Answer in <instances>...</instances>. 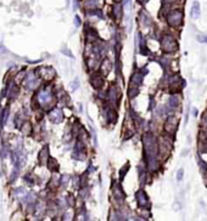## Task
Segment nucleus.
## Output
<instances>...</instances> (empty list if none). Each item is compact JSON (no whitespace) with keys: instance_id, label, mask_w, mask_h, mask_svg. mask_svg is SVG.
<instances>
[{"instance_id":"nucleus-31","label":"nucleus","mask_w":207,"mask_h":221,"mask_svg":"<svg viewBox=\"0 0 207 221\" xmlns=\"http://www.w3.org/2000/svg\"><path fill=\"white\" fill-rule=\"evenodd\" d=\"M75 24H76V27H79V26H80V18H79L78 16L75 17Z\"/></svg>"},{"instance_id":"nucleus-13","label":"nucleus","mask_w":207,"mask_h":221,"mask_svg":"<svg viewBox=\"0 0 207 221\" xmlns=\"http://www.w3.org/2000/svg\"><path fill=\"white\" fill-rule=\"evenodd\" d=\"M49 118H50L51 122L60 123V122H62V119H64V113H62V110H61L54 108V110L49 113Z\"/></svg>"},{"instance_id":"nucleus-26","label":"nucleus","mask_w":207,"mask_h":221,"mask_svg":"<svg viewBox=\"0 0 207 221\" xmlns=\"http://www.w3.org/2000/svg\"><path fill=\"white\" fill-rule=\"evenodd\" d=\"M48 165H49V169H50V170H57V163L55 162V159H53V158H49Z\"/></svg>"},{"instance_id":"nucleus-28","label":"nucleus","mask_w":207,"mask_h":221,"mask_svg":"<svg viewBox=\"0 0 207 221\" xmlns=\"http://www.w3.org/2000/svg\"><path fill=\"white\" fill-rule=\"evenodd\" d=\"M201 124H202V128H204V131H207V112L202 115V120H201Z\"/></svg>"},{"instance_id":"nucleus-3","label":"nucleus","mask_w":207,"mask_h":221,"mask_svg":"<svg viewBox=\"0 0 207 221\" xmlns=\"http://www.w3.org/2000/svg\"><path fill=\"white\" fill-rule=\"evenodd\" d=\"M172 148H173V142H172L171 137L166 136V135L160 136V139H158V153H160V157H162V158L168 157V155L172 151Z\"/></svg>"},{"instance_id":"nucleus-22","label":"nucleus","mask_w":207,"mask_h":221,"mask_svg":"<svg viewBox=\"0 0 207 221\" xmlns=\"http://www.w3.org/2000/svg\"><path fill=\"white\" fill-rule=\"evenodd\" d=\"M140 22H142L144 26H149L153 21H151V17H150L146 12H140Z\"/></svg>"},{"instance_id":"nucleus-37","label":"nucleus","mask_w":207,"mask_h":221,"mask_svg":"<svg viewBox=\"0 0 207 221\" xmlns=\"http://www.w3.org/2000/svg\"><path fill=\"white\" fill-rule=\"evenodd\" d=\"M4 51H5L4 46H0V54H4Z\"/></svg>"},{"instance_id":"nucleus-1","label":"nucleus","mask_w":207,"mask_h":221,"mask_svg":"<svg viewBox=\"0 0 207 221\" xmlns=\"http://www.w3.org/2000/svg\"><path fill=\"white\" fill-rule=\"evenodd\" d=\"M142 145H144V153L146 158V166L147 170L155 173L160 168V162L157 155L158 153V140L153 136V134L146 133L142 136Z\"/></svg>"},{"instance_id":"nucleus-35","label":"nucleus","mask_w":207,"mask_h":221,"mask_svg":"<svg viewBox=\"0 0 207 221\" xmlns=\"http://www.w3.org/2000/svg\"><path fill=\"white\" fill-rule=\"evenodd\" d=\"M77 85H78V79H76V83H73V84H72V88L76 89V88H77Z\"/></svg>"},{"instance_id":"nucleus-9","label":"nucleus","mask_w":207,"mask_h":221,"mask_svg":"<svg viewBox=\"0 0 207 221\" xmlns=\"http://www.w3.org/2000/svg\"><path fill=\"white\" fill-rule=\"evenodd\" d=\"M38 72H39L40 78L44 79V80H46V81H51L55 78V76H56L55 71L53 68H50V67H42V68H39Z\"/></svg>"},{"instance_id":"nucleus-4","label":"nucleus","mask_w":207,"mask_h":221,"mask_svg":"<svg viewBox=\"0 0 207 221\" xmlns=\"http://www.w3.org/2000/svg\"><path fill=\"white\" fill-rule=\"evenodd\" d=\"M161 47L164 52L168 54H173L178 50V42L175 40V38L171 34H166L161 39Z\"/></svg>"},{"instance_id":"nucleus-11","label":"nucleus","mask_w":207,"mask_h":221,"mask_svg":"<svg viewBox=\"0 0 207 221\" xmlns=\"http://www.w3.org/2000/svg\"><path fill=\"white\" fill-rule=\"evenodd\" d=\"M146 74V69H142V71H137L133 73V76L131 78V85H134V86H139L142 84V79H144V76Z\"/></svg>"},{"instance_id":"nucleus-7","label":"nucleus","mask_w":207,"mask_h":221,"mask_svg":"<svg viewBox=\"0 0 207 221\" xmlns=\"http://www.w3.org/2000/svg\"><path fill=\"white\" fill-rule=\"evenodd\" d=\"M177 128H178V119L174 115L168 117L166 120V124H164V131L167 133V135H174V133L177 131Z\"/></svg>"},{"instance_id":"nucleus-19","label":"nucleus","mask_w":207,"mask_h":221,"mask_svg":"<svg viewBox=\"0 0 207 221\" xmlns=\"http://www.w3.org/2000/svg\"><path fill=\"white\" fill-rule=\"evenodd\" d=\"M99 38V34L98 32L94 29V28H89V32H87V39L89 43H93L95 42L96 39Z\"/></svg>"},{"instance_id":"nucleus-14","label":"nucleus","mask_w":207,"mask_h":221,"mask_svg":"<svg viewBox=\"0 0 207 221\" xmlns=\"http://www.w3.org/2000/svg\"><path fill=\"white\" fill-rule=\"evenodd\" d=\"M111 69H112V62L110 60H107V58H105L100 63V73L102 76H107L110 72H111Z\"/></svg>"},{"instance_id":"nucleus-16","label":"nucleus","mask_w":207,"mask_h":221,"mask_svg":"<svg viewBox=\"0 0 207 221\" xmlns=\"http://www.w3.org/2000/svg\"><path fill=\"white\" fill-rule=\"evenodd\" d=\"M180 95H178V94H173V95H171V97H169V102H168V106L171 107V108H173V110H177V107H179V105H180Z\"/></svg>"},{"instance_id":"nucleus-25","label":"nucleus","mask_w":207,"mask_h":221,"mask_svg":"<svg viewBox=\"0 0 207 221\" xmlns=\"http://www.w3.org/2000/svg\"><path fill=\"white\" fill-rule=\"evenodd\" d=\"M31 130H32V125H31V123L29 122H26L24 124H23V126H22V131H23V134H28L31 133Z\"/></svg>"},{"instance_id":"nucleus-33","label":"nucleus","mask_w":207,"mask_h":221,"mask_svg":"<svg viewBox=\"0 0 207 221\" xmlns=\"http://www.w3.org/2000/svg\"><path fill=\"white\" fill-rule=\"evenodd\" d=\"M124 5L127 7H131V0H124Z\"/></svg>"},{"instance_id":"nucleus-2","label":"nucleus","mask_w":207,"mask_h":221,"mask_svg":"<svg viewBox=\"0 0 207 221\" xmlns=\"http://www.w3.org/2000/svg\"><path fill=\"white\" fill-rule=\"evenodd\" d=\"M183 20H184V12L182 9H173L166 16V21L168 26L173 28H179L183 24Z\"/></svg>"},{"instance_id":"nucleus-6","label":"nucleus","mask_w":207,"mask_h":221,"mask_svg":"<svg viewBox=\"0 0 207 221\" xmlns=\"http://www.w3.org/2000/svg\"><path fill=\"white\" fill-rule=\"evenodd\" d=\"M135 198H137V204L140 209H147L149 207V196L146 194V192L144 189H138L135 193Z\"/></svg>"},{"instance_id":"nucleus-8","label":"nucleus","mask_w":207,"mask_h":221,"mask_svg":"<svg viewBox=\"0 0 207 221\" xmlns=\"http://www.w3.org/2000/svg\"><path fill=\"white\" fill-rule=\"evenodd\" d=\"M51 101H53V92L49 89H43V90L39 91V94H38V102L42 106H45V105L50 103Z\"/></svg>"},{"instance_id":"nucleus-24","label":"nucleus","mask_w":207,"mask_h":221,"mask_svg":"<svg viewBox=\"0 0 207 221\" xmlns=\"http://www.w3.org/2000/svg\"><path fill=\"white\" fill-rule=\"evenodd\" d=\"M26 77H27V73L24 72V71H21L20 73H18V76L15 78V83H21V81H24V79H26Z\"/></svg>"},{"instance_id":"nucleus-10","label":"nucleus","mask_w":207,"mask_h":221,"mask_svg":"<svg viewBox=\"0 0 207 221\" xmlns=\"http://www.w3.org/2000/svg\"><path fill=\"white\" fill-rule=\"evenodd\" d=\"M90 84L91 86L95 89V90H100V89L104 86L105 81H104V78L100 73H94L91 77H90Z\"/></svg>"},{"instance_id":"nucleus-12","label":"nucleus","mask_w":207,"mask_h":221,"mask_svg":"<svg viewBox=\"0 0 207 221\" xmlns=\"http://www.w3.org/2000/svg\"><path fill=\"white\" fill-rule=\"evenodd\" d=\"M112 193H113V198L116 199V200H118V202H123L124 198H126L124 191L122 189L121 185H118V184L112 187Z\"/></svg>"},{"instance_id":"nucleus-17","label":"nucleus","mask_w":207,"mask_h":221,"mask_svg":"<svg viewBox=\"0 0 207 221\" xmlns=\"http://www.w3.org/2000/svg\"><path fill=\"white\" fill-rule=\"evenodd\" d=\"M112 15L116 20H121L122 18V15H123V9H122V5L120 2H116L113 6H112Z\"/></svg>"},{"instance_id":"nucleus-18","label":"nucleus","mask_w":207,"mask_h":221,"mask_svg":"<svg viewBox=\"0 0 207 221\" xmlns=\"http://www.w3.org/2000/svg\"><path fill=\"white\" fill-rule=\"evenodd\" d=\"M104 112H105V114H106V118L109 119V122L116 123V120H117V114H116V112H115V110H113V108H111L110 106H109V107H105Z\"/></svg>"},{"instance_id":"nucleus-23","label":"nucleus","mask_w":207,"mask_h":221,"mask_svg":"<svg viewBox=\"0 0 207 221\" xmlns=\"http://www.w3.org/2000/svg\"><path fill=\"white\" fill-rule=\"evenodd\" d=\"M138 94H139V86L131 85V88L128 90V96H129V99H134L135 96H138Z\"/></svg>"},{"instance_id":"nucleus-30","label":"nucleus","mask_w":207,"mask_h":221,"mask_svg":"<svg viewBox=\"0 0 207 221\" xmlns=\"http://www.w3.org/2000/svg\"><path fill=\"white\" fill-rule=\"evenodd\" d=\"M199 42L201 43V44H206L207 43V35H199Z\"/></svg>"},{"instance_id":"nucleus-21","label":"nucleus","mask_w":207,"mask_h":221,"mask_svg":"<svg viewBox=\"0 0 207 221\" xmlns=\"http://www.w3.org/2000/svg\"><path fill=\"white\" fill-rule=\"evenodd\" d=\"M182 81H183V80L179 78V76H173L172 78H169V86L172 89H174V90H177L178 85H179Z\"/></svg>"},{"instance_id":"nucleus-34","label":"nucleus","mask_w":207,"mask_h":221,"mask_svg":"<svg viewBox=\"0 0 207 221\" xmlns=\"http://www.w3.org/2000/svg\"><path fill=\"white\" fill-rule=\"evenodd\" d=\"M167 4H173V2H177V1H179V0H164Z\"/></svg>"},{"instance_id":"nucleus-5","label":"nucleus","mask_w":207,"mask_h":221,"mask_svg":"<svg viewBox=\"0 0 207 221\" xmlns=\"http://www.w3.org/2000/svg\"><path fill=\"white\" fill-rule=\"evenodd\" d=\"M107 99L111 103L118 106L120 105V99H121V90L116 84H112L110 86L109 91H107Z\"/></svg>"},{"instance_id":"nucleus-36","label":"nucleus","mask_w":207,"mask_h":221,"mask_svg":"<svg viewBox=\"0 0 207 221\" xmlns=\"http://www.w3.org/2000/svg\"><path fill=\"white\" fill-rule=\"evenodd\" d=\"M137 1H138V2L140 4V5H144V4L146 2V0H137Z\"/></svg>"},{"instance_id":"nucleus-15","label":"nucleus","mask_w":207,"mask_h":221,"mask_svg":"<svg viewBox=\"0 0 207 221\" xmlns=\"http://www.w3.org/2000/svg\"><path fill=\"white\" fill-rule=\"evenodd\" d=\"M200 15H201V5L199 1H195L191 6V10H190V17L193 20H197L200 17Z\"/></svg>"},{"instance_id":"nucleus-20","label":"nucleus","mask_w":207,"mask_h":221,"mask_svg":"<svg viewBox=\"0 0 207 221\" xmlns=\"http://www.w3.org/2000/svg\"><path fill=\"white\" fill-rule=\"evenodd\" d=\"M100 0H85V2H84V5H85V7L89 9V10H93V9H99V6H100Z\"/></svg>"},{"instance_id":"nucleus-27","label":"nucleus","mask_w":207,"mask_h":221,"mask_svg":"<svg viewBox=\"0 0 207 221\" xmlns=\"http://www.w3.org/2000/svg\"><path fill=\"white\" fill-rule=\"evenodd\" d=\"M128 169H129V164H126V165L122 168V170H121V173H120L121 180H123V177H124V175H126V173L128 171Z\"/></svg>"},{"instance_id":"nucleus-29","label":"nucleus","mask_w":207,"mask_h":221,"mask_svg":"<svg viewBox=\"0 0 207 221\" xmlns=\"http://www.w3.org/2000/svg\"><path fill=\"white\" fill-rule=\"evenodd\" d=\"M183 176H184V170H183V169H179V170L177 171V180H178V181H182V180H183Z\"/></svg>"},{"instance_id":"nucleus-32","label":"nucleus","mask_w":207,"mask_h":221,"mask_svg":"<svg viewBox=\"0 0 207 221\" xmlns=\"http://www.w3.org/2000/svg\"><path fill=\"white\" fill-rule=\"evenodd\" d=\"M8 113H9V112H8V110H5V113H4V118H3V125H4V124H5V122H6L5 119L8 118Z\"/></svg>"}]
</instances>
